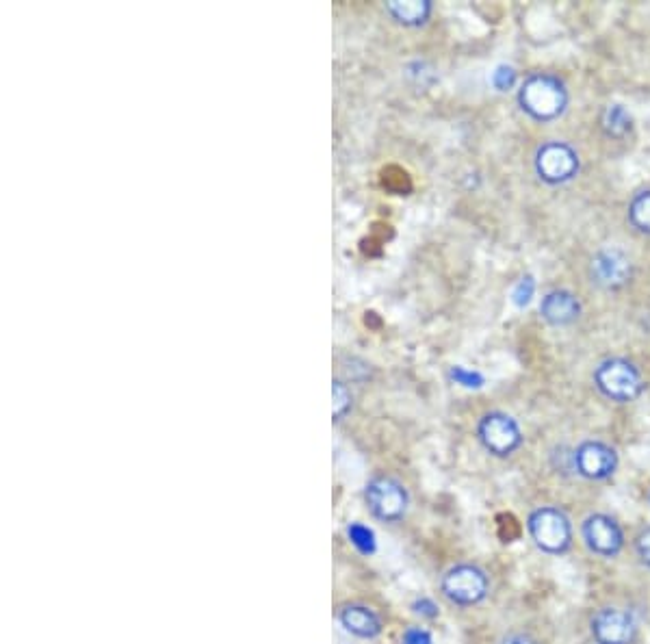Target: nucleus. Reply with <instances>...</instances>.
Returning <instances> with one entry per match:
<instances>
[{
    "instance_id": "1",
    "label": "nucleus",
    "mask_w": 650,
    "mask_h": 644,
    "mask_svg": "<svg viewBox=\"0 0 650 644\" xmlns=\"http://www.w3.org/2000/svg\"><path fill=\"white\" fill-rule=\"evenodd\" d=\"M566 83L555 74L536 72L529 74L518 87V107L531 120L553 122L568 109Z\"/></svg>"
},
{
    "instance_id": "2",
    "label": "nucleus",
    "mask_w": 650,
    "mask_h": 644,
    "mask_svg": "<svg viewBox=\"0 0 650 644\" xmlns=\"http://www.w3.org/2000/svg\"><path fill=\"white\" fill-rule=\"evenodd\" d=\"M594 384L611 402L631 404L646 391L642 371L627 358H607L594 369Z\"/></svg>"
},
{
    "instance_id": "3",
    "label": "nucleus",
    "mask_w": 650,
    "mask_h": 644,
    "mask_svg": "<svg viewBox=\"0 0 650 644\" xmlns=\"http://www.w3.org/2000/svg\"><path fill=\"white\" fill-rule=\"evenodd\" d=\"M527 530L533 543L549 556H562L572 545V523L562 508L542 506L527 519Z\"/></svg>"
},
{
    "instance_id": "4",
    "label": "nucleus",
    "mask_w": 650,
    "mask_h": 644,
    "mask_svg": "<svg viewBox=\"0 0 650 644\" xmlns=\"http://www.w3.org/2000/svg\"><path fill=\"white\" fill-rule=\"evenodd\" d=\"M440 590L451 603L471 608L488 597L490 579L486 571L475 564H458L442 575Z\"/></svg>"
},
{
    "instance_id": "5",
    "label": "nucleus",
    "mask_w": 650,
    "mask_h": 644,
    "mask_svg": "<svg viewBox=\"0 0 650 644\" xmlns=\"http://www.w3.org/2000/svg\"><path fill=\"white\" fill-rule=\"evenodd\" d=\"M477 439L488 454L507 458L523 445V430H520V425L514 417L499 410H492L479 419Z\"/></svg>"
},
{
    "instance_id": "6",
    "label": "nucleus",
    "mask_w": 650,
    "mask_h": 644,
    "mask_svg": "<svg viewBox=\"0 0 650 644\" xmlns=\"http://www.w3.org/2000/svg\"><path fill=\"white\" fill-rule=\"evenodd\" d=\"M364 499L375 519L384 523H397L406 517L410 506L408 488L390 475H377L364 491Z\"/></svg>"
},
{
    "instance_id": "7",
    "label": "nucleus",
    "mask_w": 650,
    "mask_h": 644,
    "mask_svg": "<svg viewBox=\"0 0 650 644\" xmlns=\"http://www.w3.org/2000/svg\"><path fill=\"white\" fill-rule=\"evenodd\" d=\"M536 174L546 185H564L570 183L581 170V161L577 150L568 146L566 141H546L536 150L533 159Z\"/></svg>"
},
{
    "instance_id": "8",
    "label": "nucleus",
    "mask_w": 650,
    "mask_h": 644,
    "mask_svg": "<svg viewBox=\"0 0 650 644\" xmlns=\"http://www.w3.org/2000/svg\"><path fill=\"white\" fill-rule=\"evenodd\" d=\"M590 278L605 291L624 289L633 280V263L622 250H598L590 261Z\"/></svg>"
},
{
    "instance_id": "9",
    "label": "nucleus",
    "mask_w": 650,
    "mask_h": 644,
    "mask_svg": "<svg viewBox=\"0 0 650 644\" xmlns=\"http://www.w3.org/2000/svg\"><path fill=\"white\" fill-rule=\"evenodd\" d=\"M590 631L596 644H633L637 638V623L627 610L601 608L592 616Z\"/></svg>"
},
{
    "instance_id": "10",
    "label": "nucleus",
    "mask_w": 650,
    "mask_h": 644,
    "mask_svg": "<svg viewBox=\"0 0 650 644\" xmlns=\"http://www.w3.org/2000/svg\"><path fill=\"white\" fill-rule=\"evenodd\" d=\"M581 534L585 545L596 556L603 558H616L624 547V534L622 527L616 523V519L607 517V514H592L583 521Z\"/></svg>"
},
{
    "instance_id": "11",
    "label": "nucleus",
    "mask_w": 650,
    "mask_h": 644,
    "mask_svg": "<svg viewBox=\"0 0 650 644\" xmlns=\"http://www.w3.org/2000/svg\"><path fill=\"white\" fill-rule=\"evenodd\" d=\"M575 469L585 480H607L618 469L616 449L601 441H585L575 452Z\"/></svg>"
},
{
    "instance_id": "12",
    "label": "nucleus",
    "mask_w": 650,
    "mask_h": 644,
    "mask_svg": "<svg viewBox=\"0 0 650 644\" xmlns=\"http://www.w3.org/2000/svg\"><path fill=\"white\" fill-rule=\"evenodd\" d=\"M540 315L549 326L564 328L581 317V302L575 293L566 289L549 291L540 302Z\"/></svg>"
},
{
    "instance_id": "13",
    "label": "nucleus",
    "mask_w": 650,
    "mask_h": 644,
    "mask_svg": "<svg viewBox=\"0 0 650 644\" xmlns=\"http://www.w3.org/2000/svg\"><path fill=\"white\" fill-rule=\"evenodd\" d=\"M338 621L349 631L351 636L371 640L382 634V618L377 616L375 610L367 608L362 603H349L338 612Z\"/></svg>"
},
{
    "instance_id": "14",
    "label": "nucleus",
    "mask_w": 650,
    "mask_h": 644,
    "mask_svg": "<svg viewBox=\"0 0 650 644\" xmlns=\"http://www.w3.org/2000/svg\"><path fill=\"white\" fill-rule=\"evenodd\" d=\"M432 9L434 5L429 0H408V3L393 0V3H386L388 16L403 24V27H421L432 16Z\"/></svg>"
},
{
    "instance_id": "15",
    "label": "nucleus",
    "mask_w": 650,
    "mask_h": 644,
    "mask_svg": "<svg viewBox=\"0 0 650 644\" xmlns=\"http://www.w3.org/2000/svg\"><path fill=\"white\" fill-rule=\"evenodd\" d=\"M601 126H603V133L607 137L622 139V137H627L631 133L633 118H631V113L624 109L622 105H609L603 111Z\"/></svg>"
},
{
    "instance_id": "16",
    "label": "nucleus",
    "mask_w": 650,
    "mask_h": 644,
    "mask_svg": "<svg viewBox=\"0 0 650 644\" xmlns=\"http://www.w3.org/2000/svg\"><path fill=\"white\" fill-rule=\"evenodd\" d=\"M629 222L631 226L646 237H650V189L635 193L629 204Z\"/></svg>"
},
{
    "instance_id": "17",
    "label": "nucleus",
    "mask_w": 650,
    "mask_h": 644,
    "mask_svg": "<svg viewBox=\"0 0 650 644\" xmlns=\"http://www.w3.org/2000/svg\"><path fill=\"white\" fill-rule=\"evenodd\" d=\"M347 538L360 553H364V556H371V553H375V549H377V540H375L373 530L362 523H351L347 527Z\"/></svg>"
},
{
    "instance_id": "18",
    "label": "nucleus",
    "mask_w": 650,
    "mask_h": 644,
    "mask_svg": "<svg viewBox=\"0 0 650 644\" xmlns=\"http://www.w3.org/2000/svg\"><path fill=\"white\" fill-rule=\"evenodd\" d=\"M351 408V393L343 382H334V417L343 419Z\"/></svg>"
},
{
    "instance_id": "19",
    "label": "nucleus",
    "mask_w": 650,
    "mask_h": 644,
    "mask_svg": "<svg viewBox=\"0 0 650 644\" xmlns=\"http://www.w3.org/2000/svg\"><path fill=\"white\" fill-rule=\"evenodd\" d=\"M533 291H536V280H533L531 276H525L514 287V293H512L514 304L516 306H527L531 302V298H533Z\"/></svg>"
},
{
    "instance_id": "20",
    "label": "nucleus",
    "mask_w": 650,
    "mask_h": 644,
    "mask_svg": "<svg viewBox=\"0 0 650 644\" xmlns=\"http://www.w3.org/2000/svg\"><path fill=\"white\" fill-rule=\"evenodd\" d=\"M492 83L499 92H507V89H512L516 83V70L510 66H499L497 72L492 74Z\"/></svg>"
},
{
    "instance_id": "21",
    "label": "nucleus",
    "mask_w": 650,
    "mask_h": 644,
    "mask_svg": "<svg viewBox=\"0 0 650 644\" xmlns=\"http://www.w3.org/2000/svg\"><path fill=\"white\" fill-rule=\"evenodd\" d=\"M635 553L637 558L642 560V564H646L650 569V525L635 536Z\"/></svg>"
},
{
    "instance_id": "22",
    "label": "nucleus",
    "mask_w": 650,
    "mask_h": 644,
    "mask_svg": "<svg viewBox=\"0 0 650 644\" xmlns=\"http://www.w3.org/2000/svg\"><path fill=\"white\" fill-rule=\"evenodd\" d=\"M401 644H434V640L429 636V631L421 627H410L406 634H403Z\"/></svg>"
},
{
    "instance_id": "23",
    "label": "nucleus",
    "mask_w": 650,
    "mask_h": 644,
    "mask_svg": "<svg viewBox=\"0 0 650 644\" xmlns=\"http://www.w3.org/2000/svg\"><path fill=\"white\" fill-rule=\"evenodd\" d=\"M414 612L416 614H421V616H427V618H434L438 616V608L434 605V601H429V599H419L414 605Z\"/></svg>"
},
{
    "instance_id": "24",
    "label": "nucleus",
    "mask_w": 650,
    "mask_h": 644,
    "mask_svg": "<svg viewBox=\"0 0 650 644\" xmlns=\"http://www.w3.org/2000/svg\"><path fill=\"white\" fill-rule=\"evenodd\" d=\"M501 644H538V642L527 634H510L501 640Z\"/></svg>"
}]
</instances>
